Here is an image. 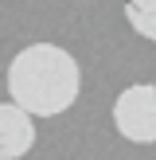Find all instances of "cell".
I'll return each mask as SVG.
<instances>
[{
    "mask_svg": "<svg viewBox=\"0 0 156 160\" xmlns=\"http://www.w3.org/2000/svg\"><path fill=\"white\" fill-rule=\"evenodd\" d=\"M82 90V70L66 47L31 43L8 62V98L31 117H59L74 106Z\"/></svg>",
    "mask_w": 156,
    "mask_h": 160,
    "instance_id": "obj_1",
    "label": "cell"
},
{
    "mask_svg": "<svg viewBox=\"0 0 156 160\" xmlns=\"http://www.w3.org/2000/svg\"><path fill=\"white\" fill-rule=\"evenodd\" d=\"M113 129L133 145H156V82L125 86L113 98Z\"/></svg>",
    "mask_w": 156,
    "mask_h": 160,
    "instance_id": "obj_2",
    "label": "cell"
},
{
    "mask_svg": "<svg viewBox=\"0 0 156 160\" xmlns=\"http://www.w3.org/2000/svg\"><path fill=\"white\" fill-rule=\"evenodd\" d=\"M35 145V121L23 106L0 102V160H20Z\"/></svg>",
    "mask_w": 156,
    "mask_h": 160,
    "instance_id": "obj_3",
    "label": "cell"
},
{
    "mask_svg": "<svg viewBox=\"0 0 156 160\" xmlns=\"http://www.w3.org/2000/svg\"><path fill=\"white\" fill-rule=\"evenodd\" d=\"M125 20L137 35L156 43V0H125Z\"/></svg>",
    "mask_w": 156,
    "mask_h": 160,
    "instance_id": "obj_4",
    "label": "cell"
}]
</instances>
